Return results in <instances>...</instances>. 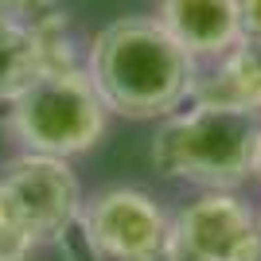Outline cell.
<instances>
[{
	"label": "cell",
	"mask_w": 261,
	"mask_h": 261,
	"mask_svg": "<svg viewBox=\"0 0 261 261\" xmlns=\"http://www.w3.org/2000/svg\"><path fill=\"white\" fill-rule=\"evenodd\" d=\"M86 74L109 113L164 121L195 98L199 63L156 23V16H121L94 35Z\"/></svg>",
	"instance_id": "6da1fadb"
},
{
	"label": "cell",
	"mask_w": 261,
	"mask_h": 261,
	"mask_svg": "<svg viewBox=\"0 0 261 261\" xmlns=\"http://www.w3.org/2000/svg\"><path fill=\"white\" fill-rule=\"evenodd\" d=\"M257 137L261 117L253 113L191 101L156 125L148 160L160 175L199 191H238L253 179Z\"/></svg>",
	"instance_id": "7a4b0ae2"
},
{
	"label": "cell",
	"mask_w": 261,
	"mask_h": 261,
	"mask_svg": "<svg viewBox=\"0 0 261 261\" xmlns=\"http://www.w3.org/2000/svg\"><path fill=\"white\" fill-rule=\"evenodd\" d=\"M82 184L70 160L20 152L0 164V261H28L55 246L82 215Z\"/></svg>",
	"instance_id": "3957f363"
},
{
	"label": "cell",
	"mask_w": 261,
	"mask_h": 261,
	"mask_svg": "<svg viewBox=\"0 0 261 261\" xmlns=\"http://www.w3.org/2000/svg\"><path fill=\"white\" fill-rule=\"evenodd\" d=\"M109 109L101 101L86 63L43 70L20 98L8 106V133L23 152L74 160L106 137Z\"/></svg>",
	"instance_id": "277c9868"
},
{
	"label": "cell",
	"mask_w": 261,
	"mask_h": 261,
	"mask_svg": "<svg viewBox=\"0 0 261 261\" xmlns=\"http://www.w3.org/2000/svg\"><path fill=\"white\" fill-rule=\"evenodd\" d=\"M257 253V211L238 191H203L172 218L160 261H253Z\"/></svg>",
	"instance_id": "5b68a950"
},
{
	"label": "cell",
	"mask_w": 261,
	"mask_h": 261,
	"mask_svg": "<svg viewBox=\"0 0 261 261\" xmlns=\"http://www.w3.org/2000/svg\"><path fill=\"white\" fill-rule=\"evenodd\" d=\"M98 261H160L172 215L141 187H106L78 215Z\"/></svg>",
	"instance_id": "8992f818"
},
{
	"label": "cell",
	"mask_w": 261,
	"mask_h": 261,
	"mask_svg": "<svg viewBox=\"0 0 261 261\" xmlns=\"http://www.w3.org/2000/svg\"><path fill=\"white\" fill-rule=\"evenodd\" d=\"M156 23L191 59H222L246 39L238 0H156Z\"/></svg>",
	"instance_id": "52a82bcc"
},
{
	"label": "cell",
	"mask_w": 261,
	"mask_h": 261,
	"mask_svg": "<svg viewBox=\"0 0 261 261\" xmlns=\"http://www.w3.org/2000/svg\"><path fill=\"white\" fill-rule=\"evenodd\" d=\"M191 101L261 117V39H242L222 59H215L207 74H199Z\"/></svg>",
	"instance_id": "ba28073f"
},
{
	"label": "cell",
	"mask_w": 261,
	"mask_h": 261,
	"mask_svg": "<svg viewBox=\"0 0 261 261\" xmlns=\"http://www.w3.org/2000/svg\"><path fill=\"white\" fill-rule=\"evenodd\" d=\"M47 70L39 28L32 20L0 16V106L8 109Z\"/></svg>",
	"instance_id": "9c48e42d"
},
{
	"label": "cell",
	"mask_w": 261,
	"mask_h": 261,
	"mask_svg": "<svg viewBox=\"0 0 261 261\" xmlns=\"http://www.w3.org/2000/svg\"><path fill=\"white\" fill-rule=\"evenodd\" d=\"M59 12V0H0V16H16V20H43Z\"/></svg>",
	"instance_id": "30bf717a"
},
{
	"label": "cell",
	"mask_w": 261,
	"mask_h": 261,
	"mask_svg": "<svg viewBox=\"0 0 261 261\" xmlns=\"http://www.w3.org/2000/svg\"><path fill=\"white\" fill-rule=\"evenodd\" d=\"M242 4V28L246 39H261V0H238Z\"/></svg>",
	"instance_id": "8fae6325"
},
{
	"label": "cell",
	"mask_w": 261,
	"mask_h": 261,
	"mask_svg": "<svg viewBox=\"0 0 261 261\" xmlns=\"http://www.w3.org/2000/svg\"><path fill=\"white\" fill-rule=\"evenodd\" d=\"M253 179L261 184V137H257V160H253Z\"/></svg>",
	"instance_id": "7c38bea8"
},
{
	"label": "cell",
	"mask_w": 261,
	"mask_h": 261,
	"mask_svg": "<svg viewBox=\"0 0 261 261\" xmlns=\"http://www.w3.org/2000/svg\"><path fill=\"white\" fill-rule=\"evenodd\" d=\"M257 234H261V207H257Z\"/></svg>",
	"instance_id": "4fadbf2b"
},
{
	"label": "cell",
	"mask_w": 261,
	"mask_h": 261,
	"mask_svg": "<svg viewBox=\"0 0 261 261\" xmlns=\"http://www.w3.org/2000/svg\"><path fill=\"white\" fill-rule=\"evenodd\" d=\"M253 261H261V253H257V257H253Z\"/></svg>",
	"instance_id": "5bb4252c"
}]
</instances>
